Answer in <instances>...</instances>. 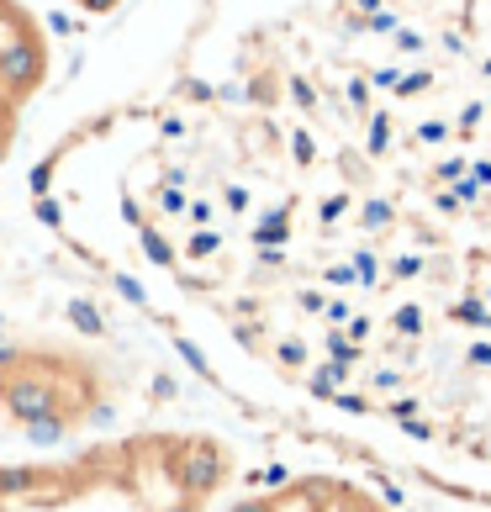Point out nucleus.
Masks as SVG:
<instances>
[{"instance_id":"2","label":"nucleus","mask_w":491,"mask_h":512,"mask_svg":"<svg viewBox=\"0 0 491 512\" xmlns=\"http://www.w3.org/2000/svg\"><path fill=\"white\" fill-rule=\"evenodd\" d=\"M233 476L238 449L212 428H132L0 465V512H217Z\"/></svg>"},{"instance_id":"1","label":"nucleus","mask_w":491,"mask_h":512,"mask_svg":"<svg viewBox=\"0 0 491 512\" xmlns=\"http://www.w3.org/2000/svg\"><path fill=\"white\" fill-rule=\"evenodd\" d=\"M32 201L301 407L491 502V0H201Z\"/></svg>"},{"instance_id":"5","label":"nucleus","mask_w":491,"mask_h":512,"mask_svg":"<svg viewBox=\"0 0 491 512\" xmlns=\"http://www.w3.org/2000/svg\"><path fill=\"white\" fill-rule=\"evenodd\" d=\"M48 85V32L27 0H0V164L11 159L32 101Z\"/></svg>"},{"instance_id":"4","label":"nucleus","mask_w":491,"mask_h":512,"mask_svg":"<svg viewBox=\"0 0 491 512\" xmlns=\"http://www.w3.org/2000/svg\"><path fill=\"white\" fill-rule=\"evenodd\" d=\"M217 512H407L375 470L360 465H296L238 491Z\"/></svg>"},{"instance_id":"7","label":"nucleus","mask_w":491,"mask_h":512,"mask_svg":"<svg viewBox=\"0 0 491 512\" xmlns=\"http://www.w3.org/2000/svg\"><path fill=\"white\" fill-rule=\"evenodd\" d=\"M460 512H491V502H465Z\"/></svg>"},{"instance_id":"3","label":"nucleus","mask_w":491,"mask_h":512,"mask_svg":"<svg viewBox=\"0 0 491 512\" xmlns=\"http://www.w3.org/2000/svg\"><path fill=\"white\" fill-rule=\"evenodd\" d=\"M117 412V381L85 344L6 338L0 344V428L32 444L85 439Z\"/></svg>"},{"instance_id":"6","label":"nucleus","mask_w":491,"mask_h":512,"mask_svg":"<svg viewBox=\"0 0 491 512\" xmlns=\"http://www.w3.org/2000/svg\"><path fill=\"white\" fill-rule=\"evenodd\" d=\"M69 6H80V11H90V16H106V11H117L122 0H69Z\"/></svg>"}]
</instances>
